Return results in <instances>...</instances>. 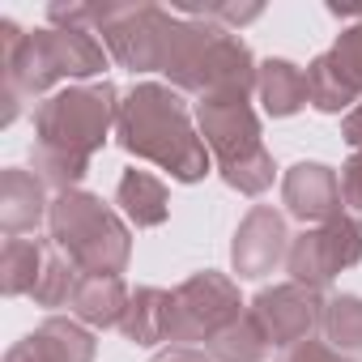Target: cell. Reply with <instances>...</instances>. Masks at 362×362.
I'll return each mask as SVG.
<instances>
[{"label": "cell", "mask_w": 362, "mask_h": 362, "mask_svg": "<svg viewBox=\"0 0 362 362\" xmlns=\"http://www.w3.org/2000/svg\"><path fill=\"white\" fill-rule=\"evenodd\" d=\"M119 94L111 81L94 86H69L60 94H47L35 107V149L30 162L43 184L56 192H73L90 175L94 153L107 145L115 119H119Z\"/></svg>", "instance_id": "1"}, {"label": "cell", "mask_w": 362, "mask_h": 362, "mask_svg": "<svg viewBox=\"0 0 362 362\" xmlns=\"http://www.w3.org/2000/svg\"><path fill=\"white\" fill-rule=\"evenodd\" d=\"M115 141L132 158L170 170V179H179V184H201L209 175V145L201 141V128L192 124L184 94L170 86H132L119 103Z\"/></svg>", "instance_id": "2"}, {"label": "cell", "mask_w": 362, "mask_h": 362, "mask_svg": "<svg viewBox=\"0 0 362 362\" xmlns=\"http://www.w3.org/2000/svg\"><path fill=\"white\" fill-rule=\"evenodd\" d=\"M107 69V47L90 30H35L26 35L18 22H0V77H5V115L13 124L26 98L47 94L60 81L98 77Z\"/></svg>", "instance_id": "3"}, {"label": "cell", "mask_w": 362, "mask_h": 362, "mask_svg": "<svg viewBox=\"0 0 362 362\" xmlns=\"http://www.w3.org/2000/svg\"><path fill=\"white\" fill-rule=\"evenodd\" d=\"M47 230L60 256H69L86 277H119L132 260V230L94 192H56L47 209Z\"/></svg>", "instance_id": "4"}, {"label": "cell", "mask_w": 362, "mask_h": 362, "mask_svg": "<svg viewBox=\"0 0 362 362\" xmlns=\"http://www.w3.org/2000/svg\"><path fill=\"white\" fill-rule=\"evenodd\" d=\"M197 128L209 153L218 158L222 179L243 192L260 197L273 188V153L260 141V119L247 98H201L197 103Z\"/></svg>", "instance_id": "5"}, {"label": "cell", "mask_w": 362, "mask_h": 362, "mask_svg": "<svg viewBox=\"0 0 362 362\" xmlns=\"http://www.w3.org/2000/svg\"><path fill=\"white\" fill-rule=\"evenodd\" d=\"M243 315V298H239V286L226 277V273H192L184 286L170 290V328H166V341L175 345H209L230 320Z\"/></svg>", "instance_id": "6"}, {"label": "cell", "mask_w": 362, "mask_h": 362, "mask_svg": "<svg viewBox=\"0 0 362 362\" xmlns=\"http://www.w3.org/2000/svg\"><path fill=\"white\" fill-rule=\"evenodd\" d=\"M358 260H362V222L341 214V218H332L324 226H311L298 239H290L286 269L298 286L324 290L341 269H354Z\"/></svg>", "instance_id": "7"}, {"label": "cell", "mask_w": 362, "mask_h": 362, "mask_svg": "<svg viewBox=\"0 0 362 362\" xmlns=\"http://www.w3.org/2000/svg\"><path fill=\"white\" fill-rule=\"evenodd\" d=\"M324 294L311 290V286H298V281H286V286H269L252 298V320L260 324V332L269 337V345L277 349H290L298 341H307L315 328H324Z\"/></svg>", "instance_id": "8"}, {"label": "cell", "mask_w": 362, "mask_h": 362, "mask_svg": "<svg viewBox=\"0 0 362 362\" xmlns=\"http://www.w3.org/2000/svg\"><path fill=\"white\" fill-rule=\"evenodd\" d=\"M290 256V230H286V218L273 209V205H252L247 218L239 222L235 230V243H230V264L239 277H264L277 269V260Z\"/></svg>", "instance_id": "9"}, {"label": "cell", "mask_w": 362, "mask_h": 362, "mask_svg": "<svg viewBox=\"0 0 362 362\" xmlns=\"http://www.w3.org/2000/svg\"><path fill=\"white\" fill-rule=\"evenodd\" d=\"M281 201H286V209L298 222L324 226V222L341 218V201L345 197H341V179H337L332 166H324V162H294L286 170V179H281Z\"/></svg>", "instance_id": "10"}, {"label": "cell", "mask_w": 362, "mask_h": 362, "mask_svg": "<svg viewBox=\"0 0 362 362\" xmlns=\"http://www.w3.org/2000/svg\"><path fill=\"white\" fill-rule=\"evenodd\" d=\"M94 354H98V345L86 324L52 315L30 337H22L5 354V362H94Z\"/></svg>", "instance_id": "11"}, {"label": "cell", "mask_w": 362, "mask_h": 362, "mask_svg": "<svg viewBox=\"0 0 362 362\" xmlns=\"http://www.w3.org/2000/svg\"><path fill=\"white\" fill-rule=\"evenodd\" d=\"M47 209H52V201H47V184L39 175L18 170V166L0 175V226H5V235L18 239V235L35 230L47 218Z\"/></svg>", "instance_id": "12"}, {"label": "cell", "mask_w": 362, "mask_h": 362, "mask_svg": "<svg viewBox=\"0 0 362 362\" xmlns=\"http://www.w3.org/2000/svg\"><path fill=\"white\" fill-rule=\"evenodd\" d=\"M115 205L124 209V218H128L132 226H162L166 214H170L166 184H162V179H153L149 170H136V166L119 175Z\"/></svg>", "instance_id": "13"}, {"label": "cell", "mask_w": 362, "mask_h": 362, "mask_svg": "<svg viewBox=\"0 0 362 362\" xmlns=\"http://www.w3.org/2000/svg\"><path fill=\"white\" fill-rule=\"evenodd\" d=\"M128 298L132 294H128L124 277H81V286L73 294V315L90 328H119Z\"/></svg>", "instance_id": "14"}, {"label": "cell", "mask_w": 362, "mask_h": 362, "mask_svg": "<svg viewBox=\"0 0 362 362\" xmlns=\"http://www.w3.org/2000/svg\"><path fill=\"white\" fill-rule=\"evenodd\" d=\"M166 328H170V290H158V286L132 290L119 332L136 345H158V341H166Z\"/></svg>", "instance_id": "15"}, {"label": "cell", "mask_w": 362, "mask_h": 362, "mask_svg": "<svg viewBox=\"0 0 362 362\" xmlns=\"http://www.w3.org/2000/svg\"><path fill=\"white\" fill-rule=\"evenodd\" d=\"M256 94L264 103L269 115H294L307 107V73L290 60H264L260 77H256Z\"/></svg>", "instance_id": "16"}, {"label": "cell", "mask_w": 362, "mask_h": 362, "mask_svg": "<svg viewBox=\"0 0 362 362\" xmlns=\"http://www.w3.org/2000/svg\"><path fill=\"white\" fill-rule=\"evenodd\" d=\"M47 264V243L43 239H9L0 252V290L9 298L18 294H35L39 277Z\"/></svg>", "instance_id": "17"}, {"label": "cell", "mask_w": 362, "mask_h": 362, "mask_svg": "<svg viewBox=\"0 0 362 362\" xmlns=\"http://www.w3.org/2000/svg\"><path fill=\"white\" fill-rule=\"evenodd\" d=\"M307 103L315 111H324V115H341L345 107L354 111L358 90L349 86V77L341 73V64H337L332 52H324V56H315L307 64Z\"/></svg>", "instance_id": "18"}, {"label": "cell", "mask_w": 362, "mask_h": 362, "mask_svg": "<svg viewBox=\"0 0 362 362\" xmlns=\"http://www.w3.org/2000/svg\"><path fill=\"white\" fill-rule=\"evenodd\" d=\"M205 354H209L214 362H264L269 337L260 332V324L252 320V311H243L239 320H230V324L205 345Z\"/></svg>", "instance_id": "19"}, {"label": "cell", "mask_w": 362, "mask_h": 362, "mask_svg": "<svg viewBox=\"0 0 362 362\" xmlns=\"http://www.w3.org/2000/svg\"><path fill=\"white\" fill-rule=\"evenodd\" d=\"M324 337L341 354H362V298L358 294H337L324 307Z\"/></svg>", "instance_id": "20"}, {"label": "cell", "mask_w": 362, "mask_h": 362, "mask_svg": "<svg viewBox=\"0 0 362 362\" xmlns=\"http://www.w3.org/2000/svg\"><path fill=\"white\" fill-rule=\"evenodd\" d=\"M81 269L69 260V256H47V264H43V277H39V286H35V303L39 307H73V294H77V286H81Z\"/></svg>", "instance_id": "21"}, {"label": "cell", "mask_w": 362, "mask_h": 362, "mask_svg": "<svg viewBox=\"0 0 362 362\" xmlns=\"http://www.w3.org/2000/svg\"><path fill=\"white\" fill-rule=\"evenodd\" d=\"M332 56H337L341 73L349 77V86L362 94V22H354V26H345V30L337 35V43H332Z\"/></svg>", "instance_id": "22"}, {"label": "cell", "mask_w": 362, "mask_h": 362, "mask_svg": "<svg viewBox=\"0 0 362 362\" xmlns=\"http://www.w3.org/2000/svg\"><path fill=\"white\" fill-rule=\"evenodd\" d=\"M281 362H358V358H349V354L332 349L328 341H315V337H307V341L290 345V349L281 354Z\"/></svg>", "instance_id": "23"}, {"label": "cell", "mask_w": 362, "mask_h": 362, "mask_svg": "<svg viewBox=\"0 0 362 362\" xmlns=\"http://www.w3.org/2000/svg\"><path fill=\"white\" fill-rule=\"evenodd\" d=\"M341 197H345L349 209L362 214V149H354L349 162L341 166Z\"/></svg>", "instance_id": "24"}, {"label": "cell", "mask_w": 362, "mask_h": 362, "mask_svg": "<svg viewBox=\"0 0 362 362\" xmlns=\"http://www.w3.org/2000/svg\"><path fill=\"white\" fill-rule=\"evenodd\" d=\"M341 141H345L349 149H362V103L341 119Z\"/></svg>", "instance_id": "25"}, {"label": "cell", "mask_w": 362, "mask_h": 362, "mask_svg": "<svg viewBox=\"0 0 362 362\" xmlns=\"http://www.w3.org/2000/svg\"><path fill=\"white\" fill-rule=\"evenodd\" d=\"M153 362H214V358L201 354V349H192V345H170V349H162Z\"/></svg>", "instance_id": "26"}]
</instances>
